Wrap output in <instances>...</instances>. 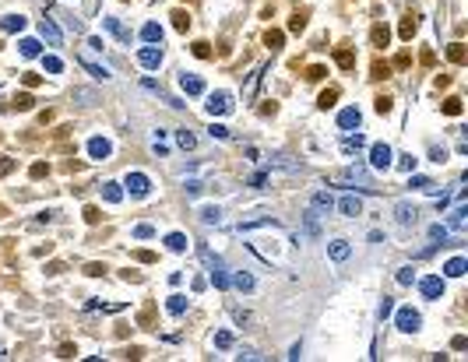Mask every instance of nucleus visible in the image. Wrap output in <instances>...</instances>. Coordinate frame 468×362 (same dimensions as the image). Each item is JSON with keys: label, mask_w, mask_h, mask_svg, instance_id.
<instances>
[{"label": "nucleus", "mask_w": 468, "mask_h": 362, "mask_svg": "<svg viewBox=\"0 0 468 362\" xmlns=\"http://www.w3.org/2000/svg\"><path fill=\"white\" fill-rule=\"evenodd\" d=\"M324 77H328V67L324 63H314V67L306 70V81H324Z\"/></svg>", "instance_id": "nucleus-31"}, {"label": "nucleus", "mask_w": 468, "mask_h": 362, "mask_svg": "<svg viewBox=\"0 0 468 362\" xmlns=\"http://www.w3.org/2000/svg\"><path fill=\"white\" fill-rule=\"evenodd\" d=\"M180 85H183L187 95H201V92H204V81H201V77H194V74H183Z\"/></svg>", "instance_id": "nucleus-11"}, {"label": "nucleus", "mask_w": 468, "mask_h": 362, "mask_svg": "<svg viewBox=\"0 0 468 362\" xmlns=\"http://www.w3.org/2000/svg\"><path fill=\"white\" fill-rule=\"evenodd\" d=\"M39 53V43H35V39H25V43H21V57H35Z\"/></svg>", "instance_id": "nucleus-42"}, {"label": "nucleus", "mask_w": 468, "mask_h": 362, "mask_svg": "<svg viewBox=\"0 0 468 362\" xmlns=\"http://www.w3.org/2000/svg\"><path fill=\"white\" fill-rule=\"evenodd\" d=\"M74 355H77L74 345H60V359H74Z\"/></svg>", "instance_id": "nucleus-52"}, {"label": "nucleus", "mask_w": 468, "mask_h": 362, "mask_svg": "<svg viewBox=\"0 0 468 362\" xmlns=\"http://www.w3.org/2000/svg\"><path fill=\"white\" fill-rule=\"evenodd\" d=\"M412 278H415L412 267H401V271H398V285H412Z\"/></svg>", "instance_id": "nucleus-45"}, {"label": "nucleus", "mask_w": 468, "mask_h": 362, "mask_svg": "<svg viewBox=\"0 0 468 362\" xmlns=\"http://www.w3.org/2000/svg\"><path fill=\"white\" fill-rule=\"evenodd\" d=\"M211 281H215V285H218V289H225V285H229V278H225L222 271H211Z\"/></svg>", "instance_id": "nucleus-48"}, {"label": "nucleus", "mask_w": 468, "mask_h": 362, "mask_svg": "<svg viewBox=\"0 0 468 362\" xmlns=\"http://www.w3.org/2000/svg\"><path fill=\"white\" fill-rule=\"evenodd\" d=\"M102 25H106V32H113L116 39H124V43H131V32H127L120 21H116V18H102Z\"/></svg>", "instance_id": "nucleus-14"}, {"label": "nucleus", "mask_w": 468, "mask_h": 362, "mask_svg": "<svg viewBox=\"0 0 468 362\" xmlns=\"http://www.w3.org/2000/svg\"><path fill=\"white\" fill-rule=\"evenodd\" d=\"M215 348H232V334L229 331H218L215 334Z\"/></svg>", "instance_id": "nucleus-41"}, {"label": "nucleus", "mask_w": 468, "mask_h": 362, "mask_svg": "<svg viewBox=\"0 0 468 362\" xmlns=\"http://www.w3.org/2000/svg\"><path fill=\"white\" fill-rule=\"evenodd\" d=\"M176 141H180V148H194V144H198V137H194L190 130H180V134H176Z\"/></svg>", "instance_id": "nucleus-39"}, {"label": "nucleus", "mask_w": 468, "mask_h": 362, "mask_svg": "<svg viewBox=\"0 0 468 362\" xmlns=\"http://www.w3.org/2000/svg\"><path fill=\"white\" fill-rule=\"evenodd\" d=\"M395 320H398V327H401V331H408V334H412V331H419V324H422V316H419L415 309H398V316H395Z\"/></svg>", "instance_id": "nucleus-4"}, {"label": "nucleus", "mask_w": 468, "mask_h": 362, "mask_svg": "<svg viewBox=\"0 0 468 362\" xmlns=\"http://www.w3.org/2000/svg\"><path fill=\"white\" fill-rule=\"evenodd\" d=\"M408 63H412L408 53H398V57H395V67H408Z\"/></svg>", "instance_id": "nucleus-53"}, {"label": "nucleus", "mask_w": 468, "mask_h": 362, "mask_svg": "<svg viewBox=\"0 0 468 362\" xmlns=\"http://www.w3.org/2000/svg\"><path fill=\"white\" fill-rule=\"evenodd\" d=\"M39 32H43V39L46 43H53V46H60L64 43V35H60V28L50 21V18H43V25H39Z\"/></svg>", "instance_id": "nucleus-8"}, {"label": "nucleus", "mask_w": 468, "mask_h": 362, "mask_svg": "<svg viewBox=\"0 0 468 362\" xmlns=\"http://www.w3.org/2000/svg\"><path fill=\"white\" fill-rule=\"evenodd\" d=\"M201 218H204V222H218V208H204Z\"/></svg>", "instance_id": "nucleus-50"}, {"label": "nucleus", "mask_w": 468, "mask_h": 362, "mask_svg": "<svg viewBox=\"0 0 468 362\" xmlns=\"http://www.w3.org/2000/svg\"><path fill=\"white\" fill-rule=\"evenodd\" d=\"M39 81H43L39 74H25V85H28V88H39Z\"/></svg>", "instance_id": "nucleus-56"}, {"label": "nucleus", "mask_w": 468, "mask_h": 362, "mask_svg": "<svg viewBox=\"0 0 468 362\" xmlns=\"http://www.w3.org/2000/svg\"><path fill=\"white\" fill-rule=\"evenodd\" d=\"M338 95H341V92H338V88L331 85V88H324V92H321V99H317V106H321V109H331V106L338 102Z\"/></svg>", "instance_id": "nucleus-20"}, {"label": "nucleus", "mask_w": 468, "mask_h": 362, "mask_svg": "<svg viewBox=\"0 0 468 362\" xmlns=\"http://www.w3.org/2000/svg\"><path fill=\"white\" fill-rule=\"evenodd\" d=\"M229 109H232V95L229 92H211L208 95V113L211 116H225Z\"/></svg>", "instance_id": "nucleus-1"}, {"label": "nucleus", "mask_w": 468, "mask_h": 362, "mask_svg": "<svg viewBox=\"0 0 468 362\" xmlns=\"http://www.w3.org/2000/svg\"><path fill=\"white\" fill-rule=\"evenodd\" d=\"M232 285H236V289H240V292H254V278H250V274H243V271H240V274H236V278H232Z\"/></svg>", "instance_id": "nucleus-28"}, {"label": "nucleus", "mask_w": 468, "mask_h": 362, "mask_svg": "<svg viewBox=\"0 0 468 362\" xmlns=\"http://www.w3.org/2000/svg\"><path fill=\"white\" fill-rule=\"evenodd\" d=\"M395 215H398V222H401V225H412L419 211H415V204H405V200H401V204L395 208Z\"/></svg>", "instance_id": "nucleus-13"}, {"label": "nucleus", "mask_w": 468, "mask_h": 362, "mask_svg": "<svg viewBox=\"0 0 468 362\" xmlns=\"http://www.w3.org/2000/svg\"><path fill=\"white\" fill-rule=\"evenodd\" d=\"M359 120H363L359 109H341V113H338V127H341V130H352V127H359Z\"/></svg>", "instance_id": "nucleus-9"}, {"label": "nucleus", "mask_w": 468, "mask_h": 362, "mask_svg": "<svg viewBox=\"0 0 468 362\" xmlns=\"http://www.w3.org/2000/svg\"><path fill=\"white\" fill-rule=\"evenodd\" d=\"M155 324V302H148L141 313H137V327H151Z\"/></svg>", "instance_id": "nucleus-25"}, {"label": "nucleus", "mask_w": 468, "mask_h": 362, "mask_svg": "<svg viewBox=\"0 0 468 362\" xmlns=\"http://www.w3.org/2000/svg\"><path fill=\"white\" fill-rule=\"evenodd\" d=\"M401 169H405V173H412V169H415V158H412V155H405V158H401Z\"/></svg>", "instance_id": "nucleus-57"}, {"label": "nucleus", "mask_w": 468, "mask_h": 362, "mask_svg": "<svg viewBox=\"0 0 468 362\" xmlns=\"http://www.w3.org/2000/svg\"><path fill=\"white\" fill-rule=\"evenodd\" d=\"M134 236H137V239H148V236H155V229H151V225H137Z\"/></svg>", "instance_id": "nucleus-47"}, {"label": "nucleus", "mask_w": 468, "mask_h": 362, "mask_svg": "<svg viewBox=\"0 0 468 362\" xmlns=\"http://www.w3.org/2000/svg\"><path fill=\"white\" fill-rule=\"evenodd\" d=\"M370 43H373L377 50H384L387 43H391V28H387V25H380V21H377V25L370 28Z\"/></svg>", "instance_id": "nucleus-6"}, {"label": "nucleus", "mask_w": 468, "mask_h": 362, "mask_svg": "<svg viewBox=\"0 0 468 362\" xmlns=\"http://www.w3.org/2000/svg\"><path fill=\"white\" fill-rule=\"evenodd\" d=\"M99 218H102V211H99L95 204H88V208H85V222H88V225H95Z\"/></svg>", "instance_id": "nucleus-43"}, {"label": "nucleus", "mask_w": 468, "mask_h": 362, "mask_svg": "<svg viewBox=\"0 0 468 362\" xmlns=\"http://www.w3.org/2000/svg\"><path fill=\"white\" fill-rule=\"evenodd\" d=\"M14 169V158H0V176H7Z\"/></svg>", "instance_id": "nucleus-49"}, {"label": "nucleus", "mask_w": 468, "mask_h": 362, "mask_svg": "<svg viewBox=\"0 0 468 362\" xmlns=\"http://www.w3.org/2000/svg\"><path fill=\"white\" fill-rule=\"evenodd\" d=\"M137 60H141V67H148V70H151V67H159V63H162V53L155 50V46H144V50L137 53Z\"/></svg>", "instance_id": "nucleus-10"}, {"label": "nucleus", "mask_w": 468, "mask_h": 362, "mask_svg": "<svg viewBox=\"0 0 468 362\" xmlns=\"http://www.w3.org/2000/svg\"><path fill=\"white\" fill-rule=\"evenodd\" d=\"M303 28H306V11H296L289 21V32H303Z\"/></svg>", "instance_id": "nucleus-33"}, {"label": "nucleus", "mask_w": 468, "mask_h": 362, "mask_svg": "<svg viewBox=\"0 0 468 362\" xmlns=\"http://www.w3.org/2000/svg\"><path fill=\"white\" fill-rule=\"evenodd\" d=\"M338 211H341L345 218H356V215H363V200H359L356 193H345V197L338 200Z\"/></svg>", "instance_id": "nucleus-2"}, {"label": "nucleus", "mask_w": 468, "mask_h": 362, "mask_svg": "<svg viewBox=\"0 0 468 362\" xmlns=\"http://www.w3.org/2000/svg\"><path fill=\"white\" fill-rule=\"evenodd\" d=\"M419 289H422L426 299H440V296H444V281H440V278H422Z\"/></svg>", "instance_id": "nucleus-7"}, {"label": "nucleus", "mask_w": 468, "mask_h": 362, "mask_svg": "<svg viewBox=\"0 0 468 362\" xmlns=\"http://www.w3.org/2000/svg\"><path fill=\"white\" fill-rule=\"evenodd\" d=\"M190 50H194V57H198V60H208V57H211V46H208V43H194Z\"/></svg>", "instance_id": "nucleus-38"}, {"label": "nucleus", "mask_w": 468, "mask_h": 362, "mask_svg": "<svg viewBox=\"0 0 468 362\" xmlns=\"http://www.w3.org/2000/svg\"><path fill=\"white\" fill-rule=\"evenodd\" d=\"M211 137H229V130L222 123H211Z\"/></svg>", "instance_id": "nucleus-54"}, {"label": "nucleus", "mask_w": 468, "mask_h": 362, "mask_svg": "<svg viewBox=\"0 0 468 362\" xmlns=\"http://www.w3.org/2000/svg\"><path fill=\"white\" fill-rule=\"evenodd\" d=\"M391 309H395V306H391V299H384V302H380V316H391Z\"/></svg>", "instance_id": "nucleus-59"}, {"label": "nucleus", "mask_w": 468, "mask_h": 362, "mask_svg": "<svg viewBox=\"0 0 468 362\" xmlns=\"http://www.w3.org/2000/svg\"><path fill=\"white\" fill-rule=\"evenodd\" d=\"M430 236H433V239H444V236H447V229H444V225H433V229H430Z\"/></svg>", "instance_id": "nucleus-58"}, {"label": "nucleus", "mask_w": 468, "mask_h": 362, "mask_svg": "<svg viewBox=\"0 0 468 362\" xmlns=\"http://www.w3.org/2000/svg\"><path fill=\"white\" fill-rule=\"evenodd\" d=\"M148 186H151V183H148V176H144V173H131V176H127V190H131V197H144V193H148Z\"/></svg>", "instance_id": "nucleus-5"}, {"label": "nucleus", "mask_w": 468, "mask_h": 362, "mask_svg": "<svg viewBox=\"0 0 468 362\" xmlns=\"http://www.w3.org/2000/svg\"><path fill=\"white\" fill-rule=\"evenodd\" d=\"M35 106V99L28 95V92H18L14 99H11V109H18V113H25V109H32Z\"/></svg>", "instance_id": "nucleus-21"}, {"label": "nucleus", "mask_w": 468, "mask_h": 362, "mask_svg": "<svg viewBox=\"0 0 468 362\" xmlns=\"http://www.w3.org/2000/svg\"><path fill=\"white\" fill-rule=\"evenodd\" d=\"M43 67H46L50 74H60V70H64V63H60V57H43Z\"/></svg>", "instance_id": "nucleus-36"}, {"label": "nucleus", "mask_w": 468, "mask_h": 362, "mask_svg": "<svg viewBox=\"0 0 468 362\" xmlns=\"http://www.w3.org/2000/svg\"><path fill=\"white\" fill-rule=\"evenodd\" d=\"M282 43H285V32L282 28H267L264 32V46L267 50H282Z\"/></svg>", "instance_id": "nucleus-12"}, {"label": "nucleus", "mask_w": 468, "mask_h": 362, "mask_svg": "<svg viewBox=\"0 0 468 362\" xmlns=\"http://www.w3.org/2000/svg\"><path fill=\"white\" fill-rule=\"evenodd\" d=\"M169 18H173V28H176V32H187V28H190V14H187L183 7H176Z\"/></svg>", "instance_id": "nucleus-19"}, {"label": "nucleus", "mask_w": 468, "mask_h": 362, "mask_svg": "<svg viewBox=\"0 0 468 362\" xmlns=\"http://www.w3.org/2000/svg\"><path fill=\"white\" fill-rule=\"evenodd\" d=\"M166 243H169V250H176V253H180V250H187V239H183L180 232H173V236L166 239Z\"/></svg>", "instance_id": "nucleus-37"}, {"label": "nucleus", "mask_w": 468, "mask_h": 362, "mask_svg": "<svg viewBox=\"0 0 468 362\" xmlns=\"http://www.w3.org/2000/svg\"><path fill=\"white\" fill-rule=\"evenodd\" d=\"M328 250H331V257H334V260H345V257H348V243H345V239H334Z\"/></svg>", "instance_id": "nucleus-27"}, {"label": "nucleus", "mask_w": 468, "mask_h": 362, "mask_svg": "<svg viewBox=\"0 0 468 362\" xmlns=\"http://www.w3.org/2000/svg\"><path fill=\"white\" fill-rule=\"evenodd\" d=\"M334 63H338L341 70H352V67H356V53H352V50H345V46H341V50L334 53Z\"/></svg>", "instance_id": "nucleus-15"}, {"label": "nucleus", "mask_w": 468, "mask_h": 362, "mask_svg": "<svg viewBox=\"0 0 468 362\" xmlns=\"http://www.w3.org/2000/svg\"><path fill=\"white\" fill-rule=\"evenodd\" d=\"M465 345H468V341H465V338H461V334H458V338H454V341H451V348H454V352H461V348H465Z\"/></svg>", "instance_id": "nucleus-60"}, {"label": "nucleus", "mask_w": 468, "mask_h": 362, "mask_svg": "<svg viewBox=\"0 0 468 362\" xmlns=\"http://www.w3.org/2000/svg\"><path fill=\"white\" fill-rule=\"evenodd\" d=\"M46 173H50V166H46V162H35V166H32V180H43Z\"/></svg>", "instance_id": "nucleus-44"}, {"label": "nucleus", "mask_w": 468, "mask_h": 362, "mask_svg": "<svg viewBox=\"0 0 468 362\" xmlns=\"http://www.w3.org/2000/svg\"><path fill=\"white\" fill-rule=\"evenodd\" d=\"M447 57H451V63H465L468 60V53H465V43H451V50H447Z\"/></svg>", "instance_id": "nucleus-23"}, {"label": "nucleus", "mask_w": 468, "mask_h": 362, "mask_svg": "<svg viewBox=\"0 0 468 362\" xmlns=\"http://www.w3.org/2000/svg\"><path fill=\"white\" fill-rule=\"evenodd\" d=\"M373 106H377V113L384 116V113H391V106H395V99H391V95H377V102H373Z\"/></svg>", "instance_id": "nucleus-35"}, {"label": "nucleus", "mask_w": 468, "mask_h": 362, "mask_svg": "<svg viewBox=\"0 0 468 362\" xmlns=\"http://www.w3.org/2000/svg\"><path fill=\"white\" fill-rule=\"evenodd\" d=\"M88 151H92V158H106L109 155V141L106 137H92L88 141Z\"/></svg>", "instance_id": "nucleus-16"}, {"label": "nucleus", "mask_w": 468, "mask_h": 362, "mask_svg": "<svg viewBox=\"0 0 468 362\" xmlns=\"http://www.w3.org/2000/svg\"><path fill=\"white\" fill-rule=\"evenodd\" d=\"M102 197L109 200V204H116V200L124 197V190H120V183H102Z\"/></svg>", "instance_id": "nucleus-22"}, {"label": "nucleus", "mask_w": 468, "mask_h": 362, "mask_svg": "<svg viewBox=\"0 0 468 362\" xmlns=\"http://www.w3.org/2000/svg\"><path fill=\"white\" fill-rule=\"evenodd\" d=\"M373 74L370 77H377V81H384V77H391V63H387V60H373V67H370Z\"/></svg>", "instance_id": "nucleus-24"}, {"label": "nucleus", "mask_w": 468, "mask_h": 362, "mask_svg": "<svg viewBox=\"0 0 468 362\" xmlns=\"http://www.w3.org/2000/svg\"><path fill=\"white\" fill-rule=\"evenodd\" d=\"M331 208H334L331 193H317V197H314V211H331Z\"/></svg>", "instance_id": "nucleus-30"}, {"label": "nucleus", "mask_w": 468, "mask_h": 362, "mask_svg": "<svg viewBox=\"0 0 468 362\" xmlns=\"http://www.w3.org/2000/svg\"><path fill=\"white\" fill-rule=\"evenodd\" d=\"M419 60H422V67H433V63H437V53H433V50H422Z\"/></svg>", "instance_id": "nucleus-46"}, {"label": "nucleus", "mask_w": 468, "mask_h": 362, "mask_svg": "<svg viewBox=\"0 0 468 362\" xmlns=\"http://www.w3.org/2000/svg\"><path fill=\"white\" fill-rule=\"evenodd\" d=\"M141 39H144V43H162V28L155 25V21H148V25L141 28Z\"/></svg>", "instance_id": "nucleus-17"}, {"label": "nucleus", "mask_w": 468, "mask_h": 362, "mask_svg": "<svg viewBox=\"0 0 468 362\" xmlns=\"http://www.w3.org/2000/svg\"><path fill=\"white\" fill-rule=\"evenodd\" d=\"M102 271H106V264H88V267H85V274H92V278H99Z\"/></svg>", "instance_id": "nucleus-51"}, {"label": "nucleus", "mask_w": 468, "mask_h": 362, "mask_svg": "<svg viewBox=\"0 0 468 362\" xmlns=\"http://www.w3.org/2000/svg\"><path fill=\"white\" fill-rule=\"evenodd\" d=\"M81 63H85V67H88V70H92L95 77H102V81H106V77H109V70H106L102 63H92V60H81Z\"/></svg>", "instance_id": "nucleus-40"}, {"label": "nucleus", "mask_w": 468, "mask_h": 362, "mask_svg": "<svg viewBox=\"0 0 468 362\" xmlns=\"http://www.w3.org/2000/svg\"><path fill=\"white\" fill-rule=\"evenodd\" d=\"M137 260H141V264H151L155 253H151V250H137Z\"/></svg>", "instance_id": "nucleus-55"}, {"label": "nucleus", "mask_w": 468, "mask_h": 362, "mask_svg": "<svg viewBox=\"0 0 468 362\" xmlns=\"http://www.w3.org/2000/svg\"><path fill=\"white\" fill-rule=\"evenodd\" d=\"M447 274H451V278H461V274H465V257H454V260L447 264Z\"/></svg>", "instance_id": "nucleus-34"}, {"label": "nucleus", "mask_w": 468, "mask_h": 362, "mask_svg": "<svg viewBox=\"0 0 468 362\" xmlns=\"http://www.w3.org/2000/svg\"><path fill=\"white\" fill-rule=\"evenodd\" d=\"M0 28L4 32H21L25 28V14H7L4 21H0Z\"/></svg>", "instance_id": "nucleus-18"}, {"label": "nucleus", "mask_w": 468, "mask_h": 362, "mask_svg": "<svg viewBox=\"0 0 468 362\" xmlns=\"http://www.w3.org/2000/svg\"><path fill=\"white\" fill-rule=\"evenodd\" d=\"M370 166L373 169H387V166H391V148H387V144H373L370 148Z\"/></svg>", "instance_id": "nucleus-3"}, {"label": "nucleus", "mask_w": 468, "mask_h": 362, "mask_svg": "<svg viewBox=\"0 0 468 362\" xmlns=\"http://www.w3.org/2000/svg\"><path fill=\"white\" fill-rule=\"evenodd\" d=\"M440 109H444L447 116H461V109H465V106H461V99H458V95H451V99H444V106H440Z\"/></svg>", "instance_id": "nucleus-26"}, {"label": "nucleus", "mask_w": 468, "mask_h": 362, "mask_svg": "<svg viewBox=\"0 0 468 362\" xmlns=\"http://www.w3.org/2000/svg\"><path fill=\"white\" fill-rule=\"evenodd\" d=\"M415 28H419V21L408 14V18H401V28H398V32H401V39H412V35H415Z\"/></svg>", "instance_id": "nucleus-29"}, {"label": "nucleus", "mask_w": 468, "mask_h": 362, "mask_svg": "<svg viewBox=\"0 0 468 362\" xmlns=\"http://www.w3.org/2000/svg\"><path fill=\"white\" fill-rule=\"evenodd\" d=\"M183 309H187V296H169V313L180 316Z\"/></svg>", "instance_id": "nucleus-32"}]
</instances>
